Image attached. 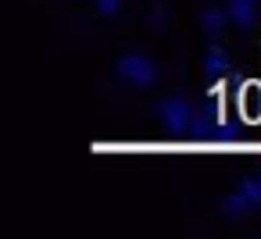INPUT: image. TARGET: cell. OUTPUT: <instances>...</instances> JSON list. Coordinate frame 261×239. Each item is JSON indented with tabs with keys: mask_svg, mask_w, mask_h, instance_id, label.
Returning a JSON list of instances; mask_svg holds the SVG:
<instances>
[{
	"mask_svg": "<svg viewBox=\"0 0 261 239\" xmlns=\"http://www.w3.org/2000/svg\"><path fill=\"white\" fill-rule=\"evenodd\" d=\"M240 111L243 122H261V82H243L240 86Z\"/></svg>",
	"mask_w": 261,
	"mask_h": 239,
	"instance_id": "cell-1",
	"label": "cell"
}]
</instances>
